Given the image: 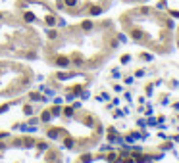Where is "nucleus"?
Wrapping results in <instances>:
<instances>
[{
  "instance_id": "1",
  "label": "nucleus",
  "mask_w": 179,
  "mask_h": 163,
  "mask_svg": "<svg viewBox=\"0 0 179 163\" xmlns=\"http://www.w3.org/2000/svg\"><path fill=\"white\" fill-rule=\"evenodd\" d=\"M91 13H93V15H98V13H100V8H98V6H93V8H91Z\"/></svg>"
},
{
  "instance_id": "2",
  "label": "nucleus",
  "mask_w": 179,
  "mask_h": 163,
  "mask_svg": "<svg viewBox=\"0 0 179 163\" xmlns=\"http://www.w3.org/2000/svg\"><path fill=\"white\" fill-rule=\"evenodd\" d=\"M64 2L68 4V6H75V4H77V0H64Z\"/></svg>"
}]
</instances>
